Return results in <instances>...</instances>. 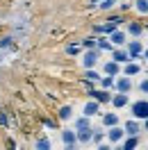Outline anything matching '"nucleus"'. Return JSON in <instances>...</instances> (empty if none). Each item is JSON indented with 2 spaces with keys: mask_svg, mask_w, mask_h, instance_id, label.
Listing matches in <instances>:
<instances>
[{
  "mask_svg": "<svg viewBox=\"0 0 148 150\" xmlns=\"http://www.w3.org/2000/svg\"><path fill=\"white\" fill-rule=\"evenodd\" d=\"M130 112H132V118H137V121L148 118V100H137V103H132L130 105Z\"/></svg>",
  "mask_w": 148,
  "mask_h": 150,
  "instance_id": "nucleus-1",
  "label": "nucleus"
},
{
  "mask_svg": "<svg viewBox=\"0 0 148 150\" xmlns=\"http://www.w3.org/2000/svg\"><path fill=\"white\" fill-rule=\"evenodd\" d=\"M98 59H100V50L98 48H87L82 55V66L84 68H93L98 64Z\"/></svg>",
  "mask_w": 148,
  "mask_h": 150,
  "instance_id": "nucleus-2",
  "label": "nucleus"
},
{
  "mask_svg": "<svg viewBox=\"0 0 148 150\" xmlns=\"http://www.w3.org/2000/svg\"><path fill=\"white\" fill-rule=\"evenodd\" d=\"M128 43V55H130V59H141V52H144V46H141V41H125Z\"/></svg>",
  "mask_w": 148,
  "mask_h": 150,
  "instance_id": "nucleus-3",
  "label": "nucleus"
},
{
  "mask_svg": "<svg viewBox=\"0 0 148 150\" xmlns=\"http://www.w3.org/2000/svg\"><path fill=\"white\" fill-rule=\"evenodd\" d=\"M82 114L84 116H89V118H93V116H98V114H100V103H98V100H87V103H84V107H82Z\"/></svg>",
  "mask_w": 148,
  "mask_h": 150,
  "instance_id": "nucleus-4",
  "label": "nucleus"
},
{
  "mask_svg": "<svg viewBox=\"0 0 148 150\" xmlns=\"http://www.w3.org/2000/svg\"><path fill=\"white\" fill-rule=\"evenodd\" d=\"M114 89L121 91V93H130V89H132V80H130L128 75H123V77H114Z\"/></svg>",
  "mask_w": 148,
  "mask_h": 150,
  "instance_id": "nucleus-5",
  "label": "nucleus"
},
{
  "mask_svg": "<svg viewBox=\"0 0 148 150\" xmlns=\"http://www.w3.org/2000/svg\"><path fill=\"white\" fill-rule=\"evenodd\" d=\"M107 37H110V41H112V46H114V48H119V46H125V41H128V34H125V32H121L119 28L114 30V32H110Z\"/></svg>",
  "mask_w": 148,
  "mask_h": 150,
  "instance_id": "nucleus-6",
  "label": "nucleus"
},
{
  "mask_svg": "<svg viewBox=\"0 0 148 150\" xmlns=\"http://www.w3.org/2000/svg\"><path fill=\"white\" fill-rule=\"evenodd\" d=\"M89 98H93V100H98V103H110L112 100V93H110V89H98V91H96V89H91V91H89Z\"/></svg>",
  "mask_w": 148,
  "mask_h": 150,
  "instance_id": "nucleus-7",
  "label": "nucleus"
},
{
  "mask_svg": "<svg viewBox=\"0 0 148 150\" xmlns=\"http://www.w3.org/2000/svg\"><path fill=\"white\" fill-rule=\"evenodd\" d=\"M62 143H64V146H66L68 150H71V148H75V143H78L75 130H62Z\"/></svg>",
  "mask_w": 148,
  "mask_h": 150,
  "instance_id": "nucleus-8",
  "label": "nucleus"
},
{
  "mask_svg": "<svg viewBox=\"0 0 148 150\" xmlns=\"http://www.w3.org/2000/svg\"><path fill=\"white\" fill-rule=\"evenodd\" d=\"M123 137H125V130H123V127H119V125H112L110 132H107V139H110L112 143H119V141H123Z\"/></svg>",
  "mask_w": 148,
  "mask_h": 150,
  "instance_id": "nucleus-9",
  "label": "nucleus"
},
{
  "mask_svg": "<svg viewBox=\"0 0 148 150\" xmlns=\"http://www.w3.org/2000/svg\"><path fill=\"white\" fill-rule=\"evenodd\" d=\"M112 59L116 62V64H125V62H130V55H128V50L125 48H114L112 50Z\"/></svg>",
  "mask_w": 148,
  "mask_h": 150,
  "instance_id": "nucleus-10",
  "label": "nucleus"
},
{
  "mask_svg": "<svg viewBox=\"0 0 148 150\" xmlns=\"http://www.w3.org/2000/svg\"><path fill=\"white\" fill-rule=\"evenodd\" d=\"M96 48H98L100 52H112V50H114V46H112V41H110L107 34H102V37L96 39Z\"/></svg>",
  "mask_w": 148,
  "mask_h": 150,
  "instance_id": "nucleus-11",
  "label": "nucleus"
},
{
  "mask_svg": "<svg viewBox=\"0 0 148 150\" xmlns=\"http://www.w3.org/2000/svg\"><path fill=\"white\" fill-rule=\"evenodd\" d=\"M123 130H125V134H141V125L137 118H130L123 123Z\"/></svg>",
  "mask_w": 148,
  "mask_h": 150,
  "instance_id": "nucleus-12",
  "label": "nucleus"
},
{
  "mask_svg": "<svg viewBox=\"0 0 148 150\" xmlns=\"http://www.w3.org/2000/svg\"><path fill=\"white\" fill-rule=\"evenodd\" d=\"M75 137H78V143H89L93 137V127H84V130H75Z\"/></svg>",
  "mask_w": 148,
  "mask_h": 150,
  "instance_id": "nucleus-13",
  "label": "nucleus"
},
{
  "mask_svg": "<svg viewBox=\"0 0 148 150\" xmlns=\"http://www.w3.org/2000/svg\"><path fill=\"white\" fill-rule=\"evenodd\" d=\"M128 34H130V37H134V39H141V34H144V25L130 21V23H128Z\"/></svg>",
  "mask_w": 148,
  "mask_h": 150,
  "instance_id": "nucleus-14",
  "label": "nucleus"
},
{
  "mask_svg": "<svg viewBox=\"0 0 148 150\" xmlns=\"http://www.w3.org/2000/svg\"><path fill=\"white\" fill-rule=\"evenodd\" d=\"M112 105H114V107H116V109H121V107H125V105L130 103V98H128V93H116V96H112V100H110Z\"/></svg>",
  "mask_w": 148,
  "mask_h": 150,
  "instance_id": "nucleus-15",
  "label": "nucleus"
},
{
  "mask_svg": "<svg viewBox=\"0 0 148 150\" xmlns=\"http://www.w3.org/2000/svg\"><path fill=\"white\" fill-rule=\"evenodd\" d=\"M141 73V66L134 64L132 59L130 62H125V66H123V75H128V77H132V75H139Z\"/></svg>",
  "mask_w": 148,
  "mask_h": 150,
  "instance_id": "nucleus-16",
  "label": "nucleus"
},
{
  "mask_svg": "<svg viewBox=\"0 0 148 150\" xmlns=\"http://www.w3.org/2000/svg\"><path fill=\"white\" fill-rule=\"evenodd\" d=\"M102 73H105V75H119V73H121V64H116L114 59H112V62H105Z\"/></svg>",
  "mask_w": 148,
  "mask_h": 150,
  "instance_id": "nucleus-17",
  "label": "nucleus"
},
{
  "mask_svg": "<svg viewBox=\"0 0 148 150\" xmlns=\"http://www.w3.org/2000/svg\"><path fill=\"white\" fill-rule=\"evenodd\" d=\"M139 146V134H128V139L123 141V150H132Z\"/></svg>",
  "mask_w": 148,
  "mask_h": 150,
  "instance_id": "nucleus-18",
  "label": "nucleus"
},
{
  "mask_svg": "<svg viewBox=\"0 0 148 150\" xmlns=\"http://www.w3.org/2000/svg\"><path fill=\"white\" fill-rule=\"evenodd\" d=\"M102 125H105V127L119 125V114H102Z\"/></svg>",
  "mask_w": 148,
  "mask_h": 150,
  "instance_id": "nucleus-19",
  "label": "nucleus"
},
{
  "mask_svg": "<svg viewBox=\"0 0 148 150\" xmlns=\"http://www.w3.org/2000/svg\"><path fill=\"white\" fill-rule=\"evenodd\" d=\"M71 116H73V107L71 105L59 107V121H71Z\"/></svg>",
  "mask_w": 148,
  "mask_h": 150,
  "instance_id": "nucleus-20",
  "label": "nucleus"
},
{
  "mask_svg": "<svg viewBox=\"0 0 148 150\" xmlns=\"http://www.w3.org/2000/svg\"><path fill=\"white\" fill-rule=\"evenodd\" d=\"M84 127H91V118H89V116L75 118V130H84Z\"/></svg>",
  "mask_w": 148,
  "mask_h": 150,
  "instance_id": "nucleus-21",
  "label": "nucleus"
},
{
  "mask_svg": "<svg viewBox=\"0 0 148 150\" xmlns=\"http://www.w3.org/2000/svg\"><path fill=\"white\" fill-rule=\"evenodd\" d=\"M114 77H116V75H102L98 82H100L102 89H114Z\"/></svg>",
  "mask_w": 148,
  "mask_h": 150,
  "instance_id": "nucleus-22",
  "label": "nucleus"
},
{
  "mask_svg": "<svg viewBox=\"0 0 148 150\" xmlns=\"http://www.w3.org/2000/svg\"><path fill=\"white\" fill-rule=\"evenodd\" d=\"M134 9L139 14H148V0H134Z\"/></svg>",
  "mask_w": 148,
  "mask_h": 150,
  "instance_id": "nucleus-23",
  "label": "nucleus"
},
{
  "mask_svg": "<svg viewBox=\"0 0 148 150\" xmlns=\"http://www.w3.org/2000/svg\"><path fill=\"white\" fill-rule=\"evenodd\" d=\"M66 52H68V55H80V52H82V43H68V46H66Z\"/></svg>",
  "mask_w": 148,
  "mask_h": 150,
  "instance_id": "nucleus-24",
  "label": "nucleus"
},
{
  "mask_svg": "<svg viewBox=\"0 0 148 150\" xmlns=\"http://www.w3.org/2000/svg\"><path fill=\"white\" fill-rule=\"evenodd\" d=\"M34 148H37V150H50V139H46V137L39 139L37 143H34Z\"/></svg>",
  "mask_w": 148,
  "mask_h": 150,
  "instance_id": "nucleus-25",
  "label": "nucleus"
},
{
  "mask_svg": "<svg viewBox=\"0 0 148 150\" xmlns=\"http://www.w3.org/2000/svg\"><path fill=\"white\" fill-rule=\"evenodd\" d=\"M114 5H116V2H114V0H100V2H98V5H96V7H100L102 11H110L112 7H114Z\"/></svg>",
  "mask_w": 148,
  "mask_h": 150,
  "instance_id": "nucleus-26",
  "label": "nucleus"
},
{
  "mask_svg": "<svg viewBox=\"0 0 148 150\" xmlns=\"http://www.w3.org/2000/svg\"><path fill=\"white\" fill-rule=\"evenodd\" d=\"M84 80H91V82H98V80H100V75L96 73L93 68H87V73H84Z\"/></svg>",
  "mask_w": 148,
  "mask_h": 150,
  "instance_id": "nucleus-27",
  "label": "nucleus"
},
{
  "mask_svg": "<svg viewBox=\"0 0 148 150\" xmlns=\"http://www.w3.org/2000/svg\"><path fill=\"white\" fill-rule=\"evenodd\" d=\"M80 43H82L84 50H87V48H96V37H87V39H82Z\"/></svg>",
  "mask_w": 148,
  "mask_h": 150,
  "instance_id": "nucleus-28",
  "label": "nucleus"
},
{
  "mask_svg": "<svg viewBox=\"0 0 148 150\" xmlns=\"http://www.w3.org/2000/svg\"><path fill=\"white\" fill-rule=\"evenodd\" d=\"M139 91H141V93H148V77H144V80L139 82Z\"/></svg>",
  "mask_w": 148,
  "mask_h": 150,
  "instance_id": "nucleus-29",
  "label": "nucleus"
},
{
  "mask_svg": "<svg viewBox=\"0 0 148 150\" xmlns=\"http://www.w3.org/2000/svg\"><path fill=\"white\" fill-rule=\"evenodd\" d=\"M102 137H105V134H102V132H98V130H93V137H91V141H93V143H100V141H102Z\"/></svg>",
  "mask_w": 148,
  "mask_h": 150,
  "instance_id": "nucleus-30",
  "label": "nucleus"
},
{
  "mask_svg": "<svg viewBox=\"0 0 148 150\" xmlns=\"http://www.w3.org/2000/svg\"><path fill=\"white\" fill-rule=\"evenodd\" d=\"M107 21H114V23H121V21H123V16H119V14H110V16H107Z\"/></svg>",
  "mask_w": 148,
  "mask_h": 150,
  "instance_id": "nucleus-31",
  "label": "nucleus"
},
{
  "mask_svg": "<svg viewBox=\"0 0 148 150\" xmlns=\"http://www.w3.org/2000/svg\"><path fill=\"white\" fill-rule=\"evenodd\" d=\"M43 125H46V127H55L57 123H55V121H50V118H43Z\"/></svg>",
  "mask_w": 148,
  "mask_h": 150,
  "instance_id": "nucleus-32",
  "label": "nucleus"
},
{
  "mask_svg": "<svg viewBox=\"0 0 148 150\" xmlns=\"http://www.w3.org/2000/svg\"><path fill=\"white\" fill-rule=\"evenodd\" d=\"M121 2H123V0H121ZM119 7H121V11H128L130 7H132V5H128V2H123V5H119Z\"/></svg>",
  "mask_w": 148,
  "mask_h": 150,
  "instance_id": "nucleus-33",
  "label": "nucleus"
},
{
  "mask_svg": "<svg viewBox=\"0 0 148 150\" xmlns=\"http://www.w3.org/2000/svg\"><path fill=\"white\" fill-rule=\"evenodd\" d=\"M0 123H2V125H7V123H9V121H7V116H5V112H0Z\"/></svg>",
  "mask_w": 148,
  "mask_h": 150,
  "instance_id": "nucleus-34",
  "label": "nucleus"
},
{
  "mask_svg": "<svg viewBox=\"0 0 148 150\" xmlns=\"http://www.w3.org/2000/svg\"><path fill=\"white\" fill-rule=\"evenodd\" d=\"M141 57H144V59H148V48H144V52H141Z\"/></svg>",
  "mask_w": 148,
  "mask_h": 150,
  "instance_id": "nucleus-35",
  "label": "nucleus"
},
{
  "mask_svg": "<svg viewBox=\"0 0 148 150\" xmlns=\"http://www.w3.org/2000/svg\"><path fill=\"white\" fill-rule=\"evenodd\" d=\"M98 2H100V0H91V5H89V7H96V5H98Z\"/></svg>",
  "mask_w": 148,
  "mask_h": 150,
  "instance_id": "nucleus-36",
  "label": "nucleus"
},
{
  "mask_svg": "<svg viewBox=\"0 0 148 150\" xmlns=\"http://www.w3.org/2000/svg\"><path fill=\"white\" fill-rule=\"evenodd\" d=\"M144 127H146V130H148V118H144Z\"/></svg>",
  "mask_w": 148,
  "mask_h": 150,
  "instance_id": "nucleus-37",
  "label": "nucleus"
},
{
  "mask_svg": "<svg viewBox=\"0 0 148 150\" xmlns=\"http://www.w3.org/2000/svg\"><path fill=\"white\" fill-rule=\"evenodd\" d=\"M114 2H121V0H114Z\"/></svg>",
  "mask_w": 148,
  "mask_h": 150,
  "instance_id": "nucleus-38",
  "label": "nucleus"
}]
</instances>
